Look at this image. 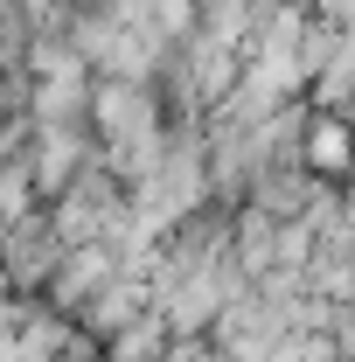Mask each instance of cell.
I'll list each match as a JSON object with an SVG mask.
<instances>
[{
	"instance_id": "cell-1",
	"label": "cell",
	"mask_w": 355,
	"mask_h": 362,
	"mask_svg": "<svg viewBox=\"0 0 355 362\" xmlns=\"http://www.w3.org/2000/svg\"><path fill=\"white\" fill-rule=\"evenodd\" d=\"M7 279L14 286H42L49 272H56V258H63V237H56V223H42V216H7Z\"/></svg>"
},
{
	"instance_id": "cell-2",
	"label": "cell",
	"mask_w": 355,
	"mask_h": 362,
	"mask_svg": "<svg viewBox=\"0 0 355 362\" xmlns=\"http://www.w3.org/2000/svg\"><path fill=\"white\" fill-rule=\"evenodd\" d=\"M307 160H313V168H349V160H355L349 126H334V119H313V133H307Z\"/></svg>"
}]
</instances>
